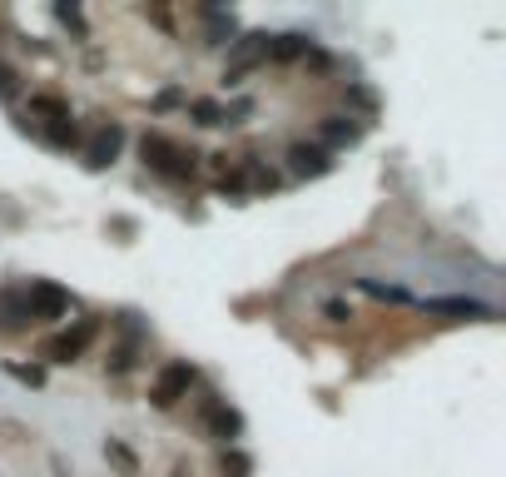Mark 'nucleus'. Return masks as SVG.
Wrapping results in <instances>:
<instances>
[{"label": "nucleus", "mask_w": 506, "mask_h": 477, "mask_svg": "<svg viewBox=\"0 0 506 477\" xmlns=\"http://www.w3.org/2000/svg\"><path fill=\"white\" fill-rule=\"evenodd\" d=\"M174 477H189V472H174Z\"/></svg>", "instance_id": "nucleus-21"}, {"label": "nucleus", "mask_w": 506, "mask_h": 477, "mask_svg": "<svg viewBox=\"0 0 506 477\" xmlns=\"http://www.w3.org/2000/svg\"><path fill=\"white\" fill-rule=\"evenodd\" d=\"M288 169H293V174L317 179V174H327V169H333V159H327L323 145H288Z\"/></svg>", "instance_id": "nucleus-6"}, {"label": "nucleus", "mask_w": 506, "mask_h": 477, "mask_svg": "<svg viewBox=\"0 0 506 477\" xmlns=\"http://www.w3.org/2000/svg\"><path fill=\"white\" fill-rule=\"evenodd\" d=\"M10 373H15L20 383H30V388H40V383H45V373H40V368H25V363H10Z\"/></svg>", "instance_id": "nucleus-18"}, {"label": "nucleus", "mask_w": 506, "mask_h": 477, "mask_svg": "<svg viewBox=\"0 0 506 477\" xmlns=\"http://www.w3.org/2000/svg\"><path fill=\"white\" fill-rule=\"evenodd\" d=\"M363 294H373V298H387V304H407V288H397V284H377V278H363Z\"/></svg>", "instance_id": "nucleus-14"}, {"label": "nucleus", "mask_w": 506, "mask_h": 477, "mask_svg": "<svg viewBox=\"0 0 506 477\" xmlns=\"http://www.w3.org/2000/svg\"><path fill=\"white\" fill-rule=\"evenodd\" d=\"M119 149H124V129H119V125H99L95 135H89V145H85V164L105 169V164H115Z\"/></svg>", "instance_id": "nucleus-5"}, {"label": "nucleus", "mask_w": 506, "mask_h": 477, "mask_svg": "<svg viewBox=\"0 0 506 477\" xmlns=\"http://www.w3.org/2000/svg\"><path fill=\"white\" fill-rule=\"evenodd\" d=\"M55 15H60V20H65V25H75V30H79V35H85V15H79V10H75V5H55Z\"/></svg>", "instance_id": "nucleus-19"}, {"label": "nucleus", "mask_w": 506, "mask_h": 477, "mask_svg": "<svg viewBox=\"0 0 506 477\" xmlns=\"http://www.w3.org/2000/svg\"><path fill=\"white\" fill-rule=\"evenodd\" d=\"M427 313H446V318H496L492 304H476V298H427Z\"/></svg>", "instance_id": "nucleus-8"}, {"label": "nucleus", "mask_w": 506, "mask_h": 477, "mask_svg": "<svg viewBox=\"0 0 506 477\" xmlns=\"http://www.w3.org/2000/svg\"><path fill=\"white\" fill-rule=\"evenodd\" d=\"M30 109L35 115H45V125H60V119H69V105L55 95H30Z\"/></svg>", "instance_id": "nucleus-11"}, {"label": "nucleus", "mask_w": 506, "mask_h": 477, "mask_svg": "<svg viewBox=\"0 0 506 477\" xmlns=\"http://www.w3.org/2000/svg\"><path fill=\"white\" fill-rule=\"evenodd\" d=\"M224 472L228 477H248V472H253V463H248L244 453H224Z\"/></svg>", "instance_id": "nucleus-17"}, {"label": "nucleus", "mask_w": 506, "mask_h": 477, "mask_svg": "<svg viewBox=\"0 0 506 477\" xmlns=\"http://www.w3.org/2000/svg\"><path fill=\"white\" fill-rule=\"evenodd\" d=\"M105 457H109V463H115V467H119V472H124V477H139V457L129 453L124 443H115V437H109V443H105Z\"/></svg>", "instance_id": "nucleus-13"}, {"label": "nucleus", "mask_w": 506, "mask_h": 477, "mask_svg": "<svg viewBox=\"0 0 506 477\" xmlns=\"http://www.w3.org/2000/svg\"><path fill=\"white\" fill-rule=\"evenodd\" d=\"M30 313H25V294H15V288H5L0 294V328H25Z\"/></svg>", "instance_id": "nucleus-9"}, {"label": "nucleus", "mask_w": 506, "mask_h": 477, "mask_svg": "<svg viewBox=\"0 0 506 477\" xmlns=\"http://www.w3.org/2000/svg\"><path fill=\"white\" fill-rule=\"evenodd\" d=\"M308 45H313L308 35H278L273 45H268V55H278V60H298V55H308Z\"/></svg>", "instance_id": "nucleus-12"}, {"label": "nucleus", "mask_w": 506, "mask_h": 477, "mask_svg": "<svg viewBox=\"0 0 506 477\" xmlns=\"http://www.w3.org/2000/svg\"><path fill=\"white\" fill-rule=\"evenodd\" d=\"M139 154H144L149 169H159V174H169V179H184V174H194V169H198L194 149H184L179 139L159 135V129H149V135L139 139Z\"/></svg>", "instance_id": "nucleus-1"}, {"label": "nucleus", "mask_w": 506, "mask_h": 477, "mask_svg": "<svg viewBox=\"0 0 506 477\" xmlns=\"http://www.w3.org/2000/svg\"><path fill=\"white\" fill-rule=\"evenodd\" d=\"M99 338V323L95 318H79V323H69L65 333H55V338H45V348H40V353L50 358V363H75L79 353H85L89 343H95Z\"/></svg>", "instance_id": "nucleus-2"}, {"label": "nucleus", "mask_w": 506, "mask_h": 477, "mask_svg": "<svg viewBox=\"0 0 506 477\" xmlns=\"http://www.w3.org/2000/svg\"><path fill=\"white\" fill-rule=\"evenodd\" d=\"M25 313H30V323H35V318H65L69 313V294L60 284L35 278V284L25 288Z\"/></svg>", "instance_id": "nucleus-4"}, {"label": "nucleus", "mask_w": 506, "mask_h": 477, "mask_svg": "<svg viewBox=\"0 0 506 477\" xmlns=\"http://www.w3.org/2000/svg\"><path fill=\"white\" fill-rule=\"evenodd\" d=\"M317 135L327 139V145H357V135H363V129L357 125H347V119H323V125H317Z\"/></svg>", "instance_id": "nucleus-10"}, {"label": "nucleus", "mask_w": 506, "mask_h": 477, "mask_svg": "<svg viewBox=\"0 0 506 477\" xmlns=\"http://www.w3.org/2000/svg\"><path fill=\"white\" fill-rule=\"evenodd\" d=\"M189 388H194V368H189V363H164L154 373V383H149V403H154V407H174L179 398H189Z\"/></svg>", "instance_id": "nucleus-3"}, {"label": "nucleus", "mask_w": 506, "mask_h": 477, "mask_svg": "<svg viewBox=\"0 0 506 477\" xmlns=\"http://www.w3.org/2000/svg\"><path fill=\"white\" fill-rule=\"evenodd\" d=\"M45 139H50V145H60V149L75 145V125H69V119H60V125H50V129H45Z\"/></svg>", "instance_id": "nucleus-16"}, {"label": "nucleus", "mask_w": 506, "mask_h": 477, "mask_svg": "<svg viewBox=\"0 0 506 477\" xmlns=\"http://www.w3.org/2000/svg\"><path fill=\"white\" fill-rule=\"evenodd\" d=\"M204 427L218 437V443H234V437L244 433V417H238L228 403H208V407H204Z\"/></svg>", "instance_id": "nucleus-7"}, {"label": "nucleus", "mask_w": 506, "mask_h": 477, "mask_svg": "<svg viewBox=\"0 0 506 477\" xmlns=\"http://www.w3.org/2000/svg\"><path fill=\"white\" fill-rule=\"evenodd\" d=\"M189 109H194V119H198V125H224V109H218L214 99H194Z\"/></svg>", "instance_id": "nucleus-15"}, {"label": "nucleus", "mask_w": 506, "mask_h": 477, "mask_svg": "<svg viewBox=\"0 0 506 477\" xmlns=\"http://www.w3.org/2000/svg\"><path fill=\"white\" fill-rule=\"evenodd\" d=\"M0 95H15V70H5V65H0Z\"/></svg>", "instance_id": "nucleus-20"}]
</instances>
